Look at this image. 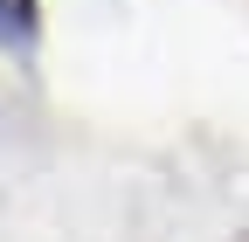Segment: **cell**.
Returning a JSON list of instances; mask_svg holds the SVG:
<instances>
[{
    "label": "cell",
    "mask_w": 249,
    "mask_h": 242,
    "mask_svg": "<svg viewBox=\"0 0 249 242\" xmlns=\"http://www.w3.org/2000/svg\"><path fill=\"white\" fill-rule=\"evenodd\" d=\"M35 35V0H0V42H28Z\"/></svg>",
    "instance_id": "cell-1"
}]
</instances>
